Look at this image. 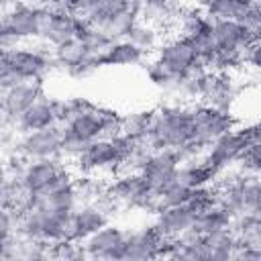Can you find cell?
<instances>
[{
	"instance_id": "cell-11",
	"label": "cell",
	"mask_w": 261,
	"mask_h": 261,
	"mask_svg": "<svg viewBox=\"0 0 261 261\" xmlns=\"http://www.w3.org/2000/svg\"><path fill=\"white\" fill-rule=\"evenodd\" d=\"M153 57L177 75H184L198 61V55H196L190 39H186L181 35H173L167 39L163 37V41L159 43Z\"/></svg>"
},
{
	"instance_id": "cell-32",
	"label": "cell",
	"mask_w": 261,
	"mask_h": 261,
	"mask_svg": "<svg viewBox=\"0 0 261 261\" xmlns=\"http://www.w3.org/2000/svg\"><path fill=\"white\" fill-rule=\"evenodd\" d=\"M194 212H202L214 204H218V188L214 184L210 186H200V188H192L190 198L186 202Z\"/></svg>"
},
{
	"instance_id": "cell-22",
	"label": "cell",
	"mask_w": 261,
	"mask_h": 261,
	"mask_svg": "<svg viewBox=\"0 0 261 261\" xmlns=\"http://www.w3.org/2000/svg\"><path fill=\"white\" fill-rule=\"evenodd\" d=\"M147 59V55L135 47L128 39H120V41H112V45L102 53V61L104 67L112 65V67H133L139 65Z\"/></svg>"
},
{
	"instance_id": "cell-34",
	"label": "cell",
	"mask_w": 261,
	"mask_h": 261,
	"mask_svg": "<svg viewBox=\"0 0 261 261\" xmlns=\"http://www.w3.org/2000/svg\"><path fill=\"white\" fill-rule=\"evenodd\" d=\"M234 167H237L241 173L259 175V169H261V147H259V145H249V147H245V151H243L241 157L237 159Z\"/></svg>"
},
{
	"instance_id": "cell-8",
	"label": "cell",
	"mask_w": 261,
	"mask_h": 261,
	"mask_svg": "<svg viewBox=\"0 0 261 261\" xmlns=\"http://www.w3.org/2000/svg\"><path fill=\"white\" fill-rule=\"evenodd\" d=\"M126 232L114 224H104L82 241L84 253L90 259H122Z\"/></svg>"
},
{
	"instance_id": "cell-43",
	"label": "cell",
	"mask_w": 261,
	"mask_h": 261,
	"mask_svg": "<svg viewBox=\"0 0 261 261\" xmlns=\"http://www.w3.org/2000/svg\"><path fill=\"white\" fill-rule=\"evenodd\" d=\"M14 2H16V0H0V6L6 8V6H10V4H14Z\"/></svg>"
},
{
	"instance_id": "cell-6",
	"label": "cell",
	"mask_w": 261,
	"mask_h": 261,
	"mask_svg": "<svg viewBox=\"0 0 261 261\" xmlns=\"http://www.w3.org/2000/svg\"><path fill=\"white\" fill-rule=\"evenodd\" d=\"M16 153L27 161L61 157V126L53 124L31 133H20L16 139Z\"/></svg>"
},
{
	"instance_id": "cell-24",
	"label": "cell",
	"mask_w": 261,
	"mask_h": 261,
	"mask_svg": "<svg viewBox=\"0 0 261 261\" xmlns=\"http://www.w3.org/2000/svg\"><path fill=\"white\" fill-rule=\"evenodd\" d=\"M135 47H139L145 55H151L157 51L159 43L163 41V33L159 27L151 24V22H145V20H137L126 37Z\"/></svg>"
},
{
	"instance_id": "cell-17",
	"label": "cell",
	"mask_w": 261,
	"mask_h": 261,
	"mask_svg": "<svg viewBox=\"0 0 261 261\" xmlns=\"http://www.w3.org/2000/svg\"><path fill=\"white\" fill-rule=\"evenodd\" d=\"M67 163L61 157H49V159H31L24 163L20 171V181L27 188L29 194L43 190Z\"/></svg>"
},
{
	"instance_id": "cell-31",
	"label": "cell",
	"mask_w": 261,
	"mask_h": 261,
	"mask_svg": "<svg viewBox=\"0 0 261 261\" xmlns=\"http://www.w3.org/2000/svg\"><path fill=\"white\" fill-rule=\"evenodd\" d=\"M137 20H139L137 12L126 10V12L118 14V16H114V18H110L102 29H104V33H106L112 41H120V39H126V37H128L130 29H133V24H135Z\"/></svg>"
},
{
	"instance_id": "cell-26",
	"label": "cell",
	"mask_w": 261,
	"mask_h": 261,
	"mask_svg": "<svg viewBox=\"0 0 261 261\" xmlns=\"http://www.w3.org/2000/svg\"><path fill=\"white\" fill-rule=\"evenodd\" d=\"M153 122V110H137L120 116V133L126 137H133L137 141L147 139L149 128Z\"/></svg>"
},
{
	"instance_id": "cell-23",
	"label": "cell",
	"mask_w": 261,
	"mask_h": 261,
	"mask_svg": "<svg viewBox=\"0 0 261 261\" xmlns=\"http://www.w3.org/2000/svg\"><path fill=\"white\" fill-rule=\"evenodd\" d=\"M230 220H232V216L228 214V210L222 208L220 204H214L202 212H196L194 222H192V230L198 234H206V232L230 226Z\"/></svg>"
},
{
	"instance_id": "cell-40",
	"label": "cell",
	"mask_w": 261,
	"mask_h": 261,
	"mask_svg": "<svg viewBox=\"0 0 261 261\" xmlns=\"http://www.w3.org/2000/svg\"><path fill=\"white\" fill-rule=\"evenodd\" d=\"M8 177H10V175H8V167H6V161L0 157V188H2V186L8 181Z\"/></svg>"
},
{
	"instance_id": "cell-16",
	"label": "cell",
	"mask_w": 261,
	"mask_h": 261,
	"mask_svg": "<svg viewBox=\"0 0 261 261\" xmlns=\"http://www.w3.org/2000/svg\"><path fill=\"white\" fill-rule=\"evenodd\" d=\"M43 96H45V92H43V84L41 82H18V84H14V86H10V88H6L2 92L0 106L16 122V118Z\"/></svg>"
},
{
	"instance_id": "cell-12",
	"label": "cell",
	"mask_w": 261,
	"mask_h": 261,
	"mask_svg": "<svg viewBox=\"0 0 261 261\" xmlns=\"http://www.w3.org/2000/svg\"><path fill=\"white\" fill-rule=\"evenodd\" d=\"M245 147H249L241 135V130L234 126L232 130L224 133L222 137H218L214 143H210V147L204 151V159L216 169V171H222V169H228V167H234L237 159L241 157V153L245 151Z\"/></svg>"
},
{
	"instance_id": "cell-14",
	"label": "cell",
	"mask_w": 261,
	"mask_h": 261,
	"mask_svg": "<svg viewBox=\"0 0 261 261\" xmlns=\"http://www.w3.org/2000/svg\"><path fill=\"white\" fill-rule=\"evenodd\" d=\"M212 37H214L216 49H239L243 53L247 47L259 41V35L245 29L237 18H214Z\"/></svg>"
},
{
	"instance_id": "cell-19",
	"label": "cell",
	"mask_w": 261,
	"mask_h": 261,
	"mask_svg": "<svg viewBox=\"0 0 261 261\" xmlns=\"http://www.w3.org/2000/svg\"><path fill=\"white\" fill-rule=\"evenodd\" d=\"M59 124L57 122V114H55V104L53 98H39L31 108H27L18 118H16V130L20 133H31V130H39V128H47Z\"/></svg>"
},
{
	"instance_id": "cell-21",
	"label": "cell",
	"mask_w": 261,
	"mask_h": 261,
	"mask_svg": "<svg viewBox=\"0 0 261 261\" xmlns=\"http://www.w3.org/2000/svg\"><path fill=\"white\" fill-rule=\"evenodd\" d=\"M216 175H218V171L204 159V153H202L196 159H190V161L179 163L177 173H175V179H179L188 188H200V186L214 184Z\"/></svg>"
},
{
	"instance_id": "cell-1",
	"label": "cell",
	"mask_w": 261,
	"mask_h": 261,
	"mask_svg": "<svg viewBox=\"0 0 261 261\" xmlns=\"http://www.w3.org/2000/svg\"><path fill=\"white\" fill-rule=\"evenodd\" d=\"M192 141V104L169 102L153 110L147 135L151 149H179Z\"/></svg>"
},
{
	"instance_id": "cell-41",
	"label": "cell",
	"mask_w": 261,
	"mask_h": 261,
	"mask_svg": "<svg viewBox=\"0 0 261 261\" xmlns=\"http://www.w3.org/2000/svg\"><path fill=\"white\" fill-rule=\"evenodd\" d=\"M20 2H24V4H31V6H37V8H47L53 0H20Z\"/></svg>"
},
{
	"instance_id": "cell-27",
	"label": "cell",
	"mask_w": 261,
	"mask_h": 261,
	"mask_svg": "<svg viewBox=\"0 0 261 261\" xmlns=\"http://www.w3.org/2000/svg\"><path fill=\"white\" fill-rule=\"evenodd\" d=\"M77 39L82 41L86 53H94V55H102L112 45V39L104 33V29L92 27V24H86V22L77 33Z\"/></svg>"
},
{
	"instance_id": "cell-35",
	"label": "cell",
	"mask_w": 261,
	"mask_h": 261,
	"mask_svg": "<svg viewBox=\"0 0 261 261\" xmlns=\"http://www.w3.org/2000/svg\"><path fill=\"white\" fill-rule=\"evenodd\" d=\"M14 232H16V212L6 206H0V243L10 239Z\"/></svg>"
},
{
	"instance_id": "cell-37",
	"label": "cell",
	"mask_w": 261,
	"mask_h": 261,
	"mask_svg": "<svg viewBox=\"0 0 261 261\" xmlns=\"http://www.w3.org/2000/svg\"><path fill=\"white\" fill-rule=\"evenodd\" d=\"M20 43H22V41H20L14 33H10L4 24H0V53H8V51L16 49Z\"/></svg>"
},
{
	"instance_id": "cell-18",
	"label": "cell",
	"mask_w": 261,
	"mask_h": 261,
	"mask_svg": "<svg viewBox=\"0 0 261 261\" xmlns=\"http://www.w3.org/2000/svg\"><path fill=\"white\" fill-rule=\"evenodd\" d=\"M196 212L188 206V204H179V206H167L161 208L159 212H155V228L159 230L161 237L165 239H177L179 234H184L186 230L192 228Z\"/></svg>"
},
{
	"instance_id": "cell-30",
	"label": "cell",
	"mask_w": 261,
	"mask_h": 261,
	"mask_svg": "<svg viewBox=\"0 0 261 261\" xmlns=\"http://www.w3.org/2000/svg\"><path fill=\"white\" fill-rule=\"evenodd\" d=\"M104 67V61H102V55H94V53H84L75 63H71L69 67H65L63 71L69 75V77H75V80H84V77H90L94 75L98 69Z\"/></svg>"
},
{
	"instance_id": "cell-15",
	"label": "cell",
	"mask_w": 261,
	"mask_h": 261,
	"mask_svg": "<svg viewBox=\"0 0 261 261\" xmlns=\"http://www.w3.org/2000/svg\"><path fill=\"white\" fill-rule=\"evenodd\" d=\"M159 247H161V234L155 228V224L141 226L137 230L126 232L122 259H128V261L159 259Z\"/></svg>"
},
{
	"instance_id": "cell-38",
	"label": "cell",
	"mask_w": 261,
	"mask_h": 261,
	"mask_svg": "<svg viewBox=\"0 0 261 261\" xmlns=\"http://www.w3.org/2000/svg\"><path fill=\"white\" fill-rule=\"evenodd\" d=\"M104 0H71V10L73 14H77L80 18L88 16L90 12H94Z\"/></svg>"
},
{
	"instance_id": "cell-3",
	"label": "cell",
	"mask_w": 261,
	"mask_h": 261,
	"mask_svg": "<svg viewBox=\"0 0 261 261\" xmlns=\"http://www.w3.org/2000/svg\"><path fill=\"white\" fill-rule=\"evenodd\" d=\"M104 198L112 208H135V210H153L155 192L147 186L145 177L139 171L116 173L108 184Z\"/></svg>"
},
{
	"instance_id": "cell-9",
	"label": "cell",
	"mask_w": 261,
	"mask_h": 261,
	"mask_svg": "<svg viewBox=\"0 0 261 261\" xmlns=\"http://www.w3.org/2000/svg\"><path fill=\"white\" fill-rule=\"evenodd\" d=\"M110 210H112V204L106 198H102L98 202H80L71 212L73 239L82 243L86 237H90L92 232H96L98 228L108 224Z\"/></svg>"
},
{
	"instance_id": "cell-42",
	"label": "cell",
	"mask_w": 261,
	"mask_h": 261,
	"mask_svg": "<svg viewBox=\"0 0 261 261\" xmlns=\"http://www.w3.org/2000/svg\"><path fill=\"white\" fill-rule=\"evenodd\" d=\"M237 2H239L243 8H249V6H255V4H259L261 0H237Z\"/></svg>"
},
{
	"instance_id": "cell-4",
	"label": "cell",
	"mask_w": 261,
	"mask_h": 261,
	"mask_svg": "<svg viewBox=\"0 0 261 261\" xmlns=\"http://www.w3.org/2000/svg\"><path fill=\"white\" fill-rule=\"evenodd\" d=\"M118 153L112 139H94L86 149L69 163L75 175H96L104 181H110L116 175Z\"/></svg>"
},
{
	"instance_id": "cell-33",
	"label": "cell",
	"mask_w": 261,
	"mask_h": 261,
	"mask_svg": "<svg viewBox=\"0 0 261 261\" xmlns=\"http://www.w3.org/2000/svg\"><path fill=\"white\" fill-rule=\"evenodd\" d=\"M49 257L55 259H84V247L80 241H69V239H59L49 245Z\"/></svg>"
},
{
	"instance_id": "cell-2",
	"label": "cell",
	"mask_w": 261,
	"mask_h": 261,
	"mask_svg": "<svg viewBox=\"0 0 261 261\" xmlns=\"http://www.w3.org/2000/svg\"><path fill=\"white\" fill-rule=\"evenodd\" d=\"M237 124H239V120L234 118L232 112L220 110L206 102H194L192 104V141H190V145H194L196 149H200L204 153L210 147V143H214L224 133L232 130Z\"/></svg>"
},
{
	"instance_id": "cell-7",
	"label": "cell",
	"mask_w": 261,
	"mask_h": 261,
	"mask_svg": "<svg viewBox=\"0 0 261 261\" xmlns=\"http://www.w3.org/2000/svg\"><path fill=\"white\" fill-rule=\"evenodd\" d=\"M82 27L84 20L73 12H53L49 8H41L39 41L49 47H57L65 41L75 39Z\"/></svg>"
},
{
	"instance_id": "cell-39",
	"label": "cell",
	"mask_w": 261,
	"mask_h": 261,
	"mask_svg": "<svg viewBox=\"0 0 261 261\" xmlns=\"http://www.w3.org/2000/svg\"><path fill=\"white\" fill-rule=\"evenodd\" d=\"M237 128L241 130L247 145H259V124L257 122H249V124H243V126L237 124Z\"/></svg>"
},
{
	"instance_id": "cell-25",
	"label": "cell",
	"mask_w": 261,
	"mask_h": 261,
	"mask_svg": "<svg viewBox=\"0 0 261 261\" xmlns=\"http://www.w3.org/2000/svg\"><path fill=\"white\" fill-rule=\"evenodd\" d=\"M145 65V75H147V80L155 86V88H159V90H163V92H167V94H173L175 92V88H177V84H179V77L181 75H177V73H173L171 69H167L163 63H159L155 57H151V59H145L143 61Z\"/></svg>"
},
{
	"instance_id": "cell-29",
	"label": "cell",
	"mask_w": 261,
	"mask_h": 261,
	"mask_svg": "<svg viewBox=\"0 0 261 261\" xmlns=\"http://www.w3.org/2000/svg\"><path fill=\"white\" fill-rule=\"evenodd\" d=\"M200 6L212 20L214 18H237L239 20L245 10L237 0H202Z\"/></svg>"
},
{
	"instance_id": "cell-10",
	"label": "cell",
	"mask_w": 261,
	"mask_h": 261,
	"mask_svg": "<svg viewBox=\"0 0 261 261\" xmlns=\"http://www.w3.org/2000/svg\"><path fill=\"white\" fill-rule=\"evenodd\" d=\"M177 167H179V159L173 149H153L147 155L139 173L145 177L147 186L153 192H159L163 186L175 179Z\"/></svg>"
},
{
	"instance_id": "cell-20",
	"label": "cell",
	"mask_w": 261,
	"mask_h": 261,
	"mask_svg": "<svg viewBox=\"0 0 261 261\" xmlns=\"http://www.w3.org/2000/svg\"><path fill=\"white\" fill-rule=\"evenodd\" d=\"M202 249L206 261H228L237 249V237L230 226L206 232L202 234Z\"/></svg>"
},
{
	"instance_id": "cell-5",
	"label": "cell",
	"mask_w": 261,
	"mask_h": 261,
	"mask_svg": "<svg viewBox=\"0 0 261 261\" xmlns=\"http://www.w3.org/2000/svg\"><path fill=\"white\" fill-rule=\"evenodd\" d=\"M6 55L8 65L22 82H43L45 75L55 67L51 51L39 49V47H16Z\"/></svg>"
},
{
	"instance_id": "cell-13",
	"label": "cell",
	"mask_w": 261,
	"mask_h": 261,
	"mask_svg": "<svg viewBox=\"0 0 261 261\" xmlns=\"http://www.w3.org/2000/svg\"><path fill=\"white\" fill-rule=\"evenodd\" d=\"M4 27H6L10 33H14L20 41L39 39L41 8L16 0L14 4L6 6V10H4Z\"/></svg>"
},
{
	"instance_id": "cell-28",
	"label": "cell",
	"mask_w": 261,
	"mask_h": 261,
	"mask_svg": "<svg viewBox=\"0 0 261 261\" xmlns=\"http://www.w3.org/2000/svg\"><path fill=\"white\" fill-rule=\"evenodd\" d=\"M84 53H86V49H84V45H82V41H80L77 37L71 39V41H65V43H61V45H57V47L51 49L53 63H55V67H59V69L69 67V65L75 63Z\"/></svg>"
},
{
	"instance_id": "cell-36",
	"label": "cell",
	"mask_w": 261,
	"mask_h": 261,
	"mask_svg": "<svg viewBox=\"0 0 261 261\" xmlns=\"http://www.w3.org/2000/svg\"><path fill=\"white\" fill-rule=\"evenodd\" d=\"M239 22L245 29H249L251 33H257L259 35V31H261V4H255V6L245 8L243 14H241V18H239Z\"/></svg>"
}]
</instances>
